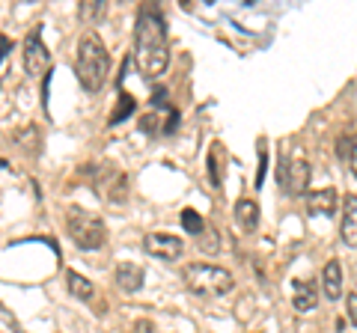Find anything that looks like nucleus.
Returning <instances> with one entry per match:
<instances>
[{
  "instance_id": "17",
  "label": "nucleus",
  "mask_w": 357,
  "mask_h": 333,
  "mask_svg": "<svg viewBox=\"0 0 357 333\" xmlns=\"http://www.w3.org/2000/svg\"><path fill=\"white\" fill-rule=\"evenodd\" d=\"M340 158L349 161L354 179H357V134H349V137L340 140Z\"/></svg>"
},
{
  "instance_id": "4",
  "label": "nucleus",
  "mask_w": 357,
  "mask_h": 333,
  "mask_svg": "<svg viewBox=\"0 0 357 333\" xmlns=\"http://www.w3.org/2000/svg\"><path fill=\"white\" fill-rule=\"evenodd\" d=\"M66 229H69L72 241L77 244L81 250H102L105 241H107V229H105V220L86 212L81 206H72L69 208V217H66Z\"/></svg>"
},
{
  "instance_id": "14",
  "label": "nucleus",
  "mask_w": 357,
  "mask_h": 333,
  "mask_svg": "<svg viewBox=\"0 0 357 333\" xmlns=\"http://www.w3.org/2000/svg\"><path fill=\"white\" fill-rule=\"evenodd\" d=\"M319 304V288L312 280H295V295H292V307L298 313H312Z\"/></svg>"
},
{
  "instance_id": "20",
  "label": "nucleus",
  "mask_w": 357,
  "mask_h": 333,
  "mask_svg": "<svg viewBox=\"0 0 357 333\" xmlns=\"http://www.w3.org/2000/svg\"><path fill=\"white\" fill-rule=\"evenodd\" d=\"M119 98H122V102H119V107L114 110V116H110V125H116V122H119L122 116L131 114V110H134V98H128V95H119Z\"/></svg>"
},
{
  "instance_id": "3",
  "label": "nucleus",
  "mask_w": 357,
  "mask_h": 333,
  "mask_svg": "<svg viewBox=\"0 0 357 333\" xmlns=\"http://www.w3.org/2000/svg\"><path fill=\"white\" fill-rule=\"evenodd\" d=\"M182 280L194 295L203 297H220L236 288V277L227 268H220V265H208V262H188L182 268Z\"/></svg>"
},
{
  "instance_id": "8",
  "label": "nucleus",
  "mask_w": 357,
  "mask_h": 333,
  "mask_svg": "<svg viewBox=\"0 0 357 333\" xmlns=\"http://www.w3.org/2000/svg\"><path fill=\"white\" fill-rule=\"evenodd\" d=\"M143 250L149 253L155 259H164V262H176L182 256L185 244L178 235H170V232H149L146 238H143Z\"/></svg>"
},
{
  "instance_id": "25",
  "label": "nucleus",
  "mask_w": 357,
  "mask_h": 333,
  "mask_svg": "<svg viewBox=\"0 0 357 333\" xmlns=\"http://www.w3.org/2000/svg\"><path fill=\"white\" fill-rule=\"evenodd\" d=\"M3 164H6V161H3V158H0V166H3Z\"/></svg>"
},
{
  "instance_id": "16",
  "label": "nucleus",
  "mask_w": 357,
  "mask_h": 333,
  "mask_svg": "<svg viewBox=\"0 0 357 333\" xmlns=\"http://www.w3.org/2000/svg\"><path fill=\"white\" fill-rule=\"evenodd\" d=\"M197 247L203 250V253H208V256H215V253H220V232H218L215 226H211V224H206V229L199 232Z\"/></svg>"
},
{
  "instance_id": "2",
  "label": "nucleus",
  "mask_w": 357,
  "mask_h": 333,
  "mask_svg": "<svg viewBox=\"0 0 357 333\" xmlns=\"http://www.w3.org/2000/svg\"><path fill=\"white\" fill-rule=\"evenodd\" d=\"M77 81L86 93H98L107 84L110 75V57L105 51V42L96 30H86L81 39H77V63H75Z\"/></svg>"
},
{
  "instance_id": "23",
  "label": "nucleus",
  "mask_w": 357,
  "mask_h": 333,
  "mask_svg": "<svg viewBox=\"0 0 357 333\" xmlns=\"http://www.w3.org/2000/svg\"><path fill=\"white\" fill-rule=\"evenodd\" d=\"M131 333H158V330H155V325H152L149 318H137L131 325Z\"/></svg>"
},
{
  "instance_id": "19",
  "label": "nucleus",
  "mask_w": 357,
  "mask_h": 333,
  "mask_svg": "<svg viewBox=\"0 0 357 333\" xmlns=\"http://www.w3.org/2000/svg\"><path fill=\"white\" fill-rule=\"evenodd\" d=\"M208 176H211V185L220 187V143H211L208 149Z\"/></svg>"
},
{
  "instance_id": "1",
  "label": "nucleus",
  "mask_w": 357,
  "mask_h": 333,
  "mask_svg": "<svg viewBox=\"0 0 357 333\" xmlns=\"http://www.w3.org/2000/svg\"><path fill=\"white\" fill-rule=\"evenodd\" d=\"M134 60L146 81H158L170 65V45H167V30L158 9L143 6L134 24Z\"/></svg>"
},
{
  "instance_id": "24",
  "label": "nucleus",
  "mask_w": 357,
  "mask_h": 333,
  "mask_svg": "<svg viewBox=\"0 0 357 333\" xmlns=\"http://www.w3.org/2000/svg\"><path fill=\"white\" fill-rule=\"evenodd\" d=\"M102 3H98V0H93V3H86V6H81V15H96V13H102Z\"/></svg>"
},
{
  "instance_id": "11",
  "label": "nucleus",
  "mask_w": 357,
  "mask_h": 333,
  "mask_svg": "<svg viewBox=\"0 0 357 333\" xmlns=\"http://www.w3.org/2000/svg\"><path fill=\"white\" fill-rule=\"evenodd\" d=\"M259 203H256L253 196H241L238 203H236V224H238V229L241 232H256L259 229Z\"/></svg>"
},
{
  "instance_id": "21",
  "label": "nucleus",
  "mask_w": 357,
  "mask_h": 333,
  "mask_svg": "<svg viewBox=\"0 0 357 333\" xmlns=\"http://www.w3.org/2000/svg\"><path fill=\"white\" fill-rule=\"evenodd\" d=\"M265 170H268V152H265V146H259V173H256V187H262Z\"/></svg>"
},
{
  "instance_id": "13",
  "label": "nucleus",
  "mask_w": 357,
  "mask_h": 333,
  "mask_svg": "<svg viewBox=\"0 0 357 333\" xmlns=\"http://www.w3.org/2000/svg\"><path fill=\"white\" fill-rule=\"evenodd\" d=\"M143 268L137 262H119L116 265V286L122 288V292H128V295H134V292H140L143 288Z\"/></svg>"
},
{
  "instance_id": "18",
  "label": "nucleus",
  "mask_w": 357,
  "mask_h": 333,
  "mask_svg": "<svg viewBox=\"0 0 357 333\" xmlns=\"http://www.w3.org/2000/svg\"><path fill=\"white\" fill-rule=\"evenodd\" d=\"M182 226H185V232H191V235H199V232L206 229V220L199 217L194 208H185L182 212Z\"/></svg>"
},
{
  "instance_id": "15",
  "label": "nucleus",
  "mask_w": 357,
  "mask_h": 333,
  "mask_svg": "<svg viewBox=\"0 0 357 333\" xmlns=\"http://www.w3.org/2000/svg\"><path fill=\"white\" fill-rule=\"evenodd\" d=\"M66 288L77 297V301H93V295H96V288H93V283L86 280V277H81L77 271H69L66 274Z\"/></svg>"
},
{
  "instance_id": "6",
  "label": "nucleus",
  "mask_w": 357,
  "mask_h": 333,
  "mask_svg": "<svg viewBox=\"0 0 357 333\" xmlns=\"http://www.w3.org/2000/svg\"><path fill=\"white\" fill-rule=\"evenodd\" d=\"M86 179H89V185H93V191L102 199H107V203L122 206L128 199V176L122 173L116 164H110V161L89 164Z\"/></svg>"
},
{
  "instance_id": "10",
  "label": "nucleus",
  "mask_w": 357,
  "mask_h": 333,
  "mask_svg": "<svg viewBox=\"0 0 357 333\" xmlns=\"http://www.w3.org/2000/svg\"><path fill=\"white\" fill-rule=\"evenodd\" d=\"M340 238L345 247H357V194H345L342 217H340Z\"/></svg>"
},
{
  "instance_id": "7",
  "label": "nucleus",
  "mask_w": 357,
  "mask_h": 333,
  "mask_svg": "<svg viewBox=\"0 0 357 333\" xmlns=\"http://www.w3.org/2000/svg\"><path fill=\"white\" fill-rule=\"evenodd\" d=\"M21 60H24V72L30 77H45L51 72V51L45 48L42 27H33L24 42H21Z\"/></svg>"
},
{
  "instance_id": "9",
  "label": "nucleus",
  "mask_w": 357,
  "mask_h": 333,
  "mask_svg": "<svg viewBox=\"0 0 357 333\" xmlns=\"http://www.w3.org/2000/svg\"><path fill=\"white\" fill-rule=\"evenodd\" d=\"M340 208V194L333 187H319L307 194V212L312 217H333Z\"/></svg>"
},
{
  "instance_id": "22",
  "label": "nucleus",
  "mask_w": 357,
  "mask_h": 333,
  "mask_svg": "<svg viewBox=\"0 0 357 333\" xmlns=\"http://www.w3.org/2000/svg\"><path fill=\"white\" fill-rule=\"evenodd\" d=\"M345 309H349V321L357 327V292H351L349 297H345Z\"/></svg>"
},
{
  "instance_id": "12",
  "label": "nucleus",
  "mask_w": 357,
  "mask_h": 333,
  "mask_svg": "<svg viewBox=\"0 0 357 333\" xmlns=\"http://www.w3.org/2000/svg\"><path fill=\"white\" fill-rule=\"evenodd\" d=\"M321 292H325L328 301H340L342 297V265H340V259H331L325 268H321Z\"/></svg>"
},
{
  "instance_id": "5",
  "label": "nucleus",
  "mask_w": 357,
  "mask_h": 333,
  "mask_svg": "<svg viewBox=\"0 0 357 333\" xmlns=\"http://www.w3.org/2000/svg\"><path fill=\"white\" fill-rule=\"evenodd\" d=\"M277 185L283 187L289 196L307 194L310 185V161L301 146H286L277 161Z\"/></svg>"
}]
</instances>
